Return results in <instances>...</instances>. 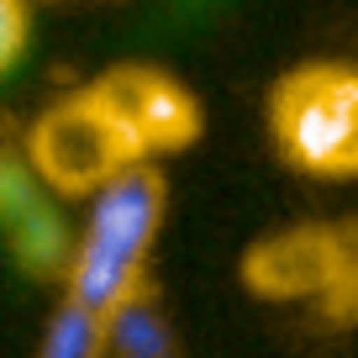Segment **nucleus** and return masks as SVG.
Instances as JSON below:
<instances>
[{"instance_id":"nucleus-1","label":"nucleus","mask_w":358,"mask_h":358,"mask_svg":"<svg viewBox=\"0 0 358 358\" xmlns=\"http://www.w3.org/2000/svg\"><path fill=\"white\" fill-rule=\"evenodd\" d=\"M164 211H169V185L148 158H132L111 179H101L90 190L85 232L74 237V253L58 274L69 301H85L111 316L122 301L143 295Z\"/></svg>"},{"instance_id":"nucleus-2","label":"nucleus","mask_w":358,"mask_h":358,"mask_svg":"<svg viewBox=\"0 0 358 358\" xmlns=\"http://www.w3.org/2000/svg\"><path fill=\"white\" fill-rule=\"evenodd\" d=\"M268 143L295 174L358 179V69L301 64L268 90Z\"/></svg>"},{"instance_id":"nucleus-3","label":"nucleus","mask_w":358,"mask_h":358,"mask_svg":"<svg viewBox=\"0 0 358 358\" xmlns=\"http://www.w3.org/2000/svg\"><path fill=\"white\" fill-rule=\"evenodd\" d=\"M132 158H143V148L132 143V132L116 122V111L95 90L48 111L43 127L32 132V164L58 190H95Z\"/></svg>"},{"instance_id":"nucleus-4","label":"nucleus","mask_w":358,"mask_h":358,"mask_svg":"<svg viewBox=\"0 0 358 358\" xmlns=\"http://www.w3.org/2000/svg\"><path fill=\"white\" fill-rule=\"evenodd\" d=\"M106 106L116 111V122L132 132V143L143 148H179L195 132V106L190 95H179L164 74H148V69H122V74H106L95 85Z\"/></svg>"},{"instance_id":"nucleus-5","label":"nucleus","mask_w":358,"mask_h":358,"mask_svg":"<svg viewBox=\"0 0 358 358\" xmlns=\"http://www.w3.org/2000/svg\"><path fill=\"white\" fill-rule=\"evenodd\" d=\"M43 353L48 358H101V353H111V316L64 295L53 322L43 327Z\"/></svg>"},{"instance_id":"nucleus-6","label":"nucleus","mask_w":358,"mask_h":358,"mask_svg":"<svg viewBox=\"0 0 358 358\" xmlns=\"http://www.w3.org/2000/svg\"><path fill=\"white\" fill-rule=\"evenodd\" d=\"M174 348V332H169L164 311H158L153 290L132 295L111 311V353H132V358H153Z\"/></svg>"},{"instance_id":"nucleus-7","label":"nucleus","mask_w":358,"mask_h":358,"mask_svg":"<svg viewBox=\"0 0 358 358\" xmlns=\"http://www.w3.org/2000/svg\"><path fill=\"white\" fill-rule=\"evenodd\" d=\"M27 37H32V11H27V0H0V79L22 64Z\"/></svg>"}]
</instances>
